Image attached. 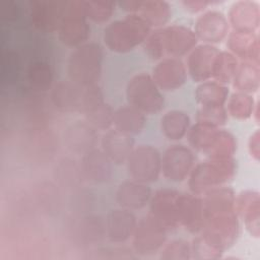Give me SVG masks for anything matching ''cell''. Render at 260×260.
Returning a JSON list of instances; mask_svg holds the SVG:
<instances>
[{
  "mask_svg": "<svg viewBox=\"0 0 260 260\" xmlns=\"http://www.w3.org/2000/svg\"><path fill=\"white\" fill-rule=\"evenodd\" d=\"M228 93L225 86L216 82H205L198 87L196 95L203 106H222Z\"/></svg>",
  "mask_w": 260,
  "mask_h": 260,
  "instance_id": "cell-31",
  "label": "cell"
},
{
  "mask_svg": "<svg viewBox=\"0 0 260 260\" xmlns=\"http://www.w3.org/2000/svg\"><path fill=\"white\" fill-rule=\"evenodd\" d=\"M84 178L81 166H77L74 160L64 159L56 170V179L66 186H75Z\"/></svg>",
  "mask_w": 260,
  "mask_h": 260,
  "instance_id": "cell-34",
  "label": "cell"
},
{
  "mask_svg": "<svg viewBox=\"0 0 260 260\" xmlns=\"http://www.w3.org/2000/svg\"><path fill=\"white\" fill-rule=\"evenodd\" d=\"M194 161L191 150L184 145H173L161 157V171L172 181H183L189 174Z\"/></svg>",
  "mask_w": 260,
  "mask_h": 260,
  "instance_id": "cell-9",
  "label": "cell"
},
{
  "mask_svg": "<svg viewBox=\"0 0 260 260\" xmlns=\"http://www.w3.org/2000/svg\"><path fill=\"white\" fill-rule=\"evenodd\" d=\"M238 65V61L234 55L226 52H218L213 63L211 76H214L219 82L226 83L234 78Z\"/></svg>",
  "mask_w": 260,
  "mask_h": 260,
  "instance_id": "cell-30",
  "label": "cell"
},
{
  "mask_svg": "<svg viewBox=\"0 0 260 260\" xmlns=\"http://www.w3.org/2000/svg\"><path fill=\"white\" fill-rule=\"evenodd\" d=\"M235 171V161L231 157H213L212 160L198 165L193 170L190 188L194 193H203L231 180Z\"/></svg>",
  "mask_w": 260,
  "mask_h": 260,
  "instance_id": "cell-4",
  "label": "cell"
},
{
  "mask_svg": "<svg viewBox=\"0 0 260 260\" xmlns=\"http://www.w3.org/2000/svg\"><path fill=\"white\" fill-rule=\"evenodd\" d=\"M259 132L256 131L250 139V150H251V154L258 159L259 157Z\"/></svg>",
  "mask_w": 260,
  "mask_h": 260,
  "instance_id": "cell-39",
  "label": "cell"
},
{
  "mask_svg": "<svg viewBox=\"0 0 260 260\" xmlns=\"http://www.w3.org/2000/svg\"><path fill=\"white\" fill-rule=\"evenodd\" d=\"M96 142V129L86 121H77L68 126L64 132V143L74 153H81L83 155L95 148Z\"/></svg>",
  "mask_w": 260,
  "mask_h": 260,
  "instance_id": "cell-13",
  "label": "cell"
},
{
  "mask_svg": "<svg viewBox=\"0 0 260 260\" xmlns=\"http://www.w3.org/2000/svg\"><path fill=\"white\" fill-rule=\"evenodd\" d=\"M102 150L113 164L121 165L127 161L134 149V139L131 135L118 129L107 130L101 140Z\"/></svg>",
  "mask_w": 260,
  "mask_h": 260,
  "instance_id": "cell-14",
  "label": "cell"
},
{
  "mask_svg": "<svg viewBox=\"0 0 260 260\" xmlns=\"http://www.w3.org/2000/svg\"><path fill=\"white\" fill-rule=\"evenodd\" d=\"M113 124L115 128L129 135L137 134L145 124V116L141 111L131 107H121L114 113Z\"/></svg>",
  "mask_w": 260,
  "mask_h": 260,
  "instance_id": "cell-25",
  "label": "cell"
},
{
  "mask_svg": "<svg viewBox=\"0 0 260 260\" xmlns=\"http://www.w3.org/2000/svg\"><path fill=\"white\" fill-rule=\"evenodd\" d=\"M112 164L102 149L93 148L82 155L80 166L85 179L94 183H105L112 177Z\"/></svg>",
  "mask_w": 260,
  "mask_h": 260,
  "instance_id": "cell-16",
  "label": "cell"
},
{
  "mask_svg": "<svg viewBox=\"0 0 260 260\" xmlns=\"http://www.w3.org/2000/svg\"><path fill=\"white\" fill-rule=\"evenodd\" d=\"M103 53L100 45L87 43L75 48L68 59L69 79L81 85H93L102 71Z\"/></svg>",
  "mask_w": 260,
  "mask_h": 260,
  "instance_id": "cell-3",
  "label": "cell"
},
{
  "mask_svg": "<svg viewBox=\"0 0 260 260\" xmlns=\"http://www.w3.org/2000/svg\"><path fill=\"white\" fill-rule=\"evenodd\" d=\"M178 218L192 233L202 230L204 214L202 200L191 194H179L178 197Z\"/></svg>",
  "mask_w": 260,
  "mask_h": 260,
  "instance_id": "cell-19",
  "label": "cell"
},
{
  "mask_svg": "<svg viewBox=\"0 0 260 260\" xmlns=\"http://www.w3.org/2000/svg\"><path fill=\"white\" fill-rule=\"evenodd\" d=\"M114 113L115 111L113 108L103 102L86 112L84 117L85 121L95 129L108 130V128L113 124Z\"/></svg>",
  "mask_w": 260,
  "mask_h": 260,
  "instance_id": "cell-32",
  "label": "cell"
},
{
  "mask_svg": "<svg viewBox=\"0 0 260 260\" xmlns=\"http://www.w3.org/2000/svg\"><path fill=\"white\" fill-rule=\"evenodd\" d=\"M253 99L244 92L234 93L230 100L229 111L231 115L238 119H247L253 114Z\"/></svg>",
  "mask_w": 260,
  "mask_h": 260,
  "instance_id": "cell-35",
  "label": "cell"
},
{
  "mask_svg": "<svg viewBox=\"0 0 260 260\" xmlns=\"http://www.w3.org/2000/svg\"><path fill=\"white\" fill-rule=\"evenodd\" d=\"M160 122L164 134L169 139L178 140L188 131L190 119L186 113L179 110H172L161 117Z\"/></svg>",
  "mask_w": 260,
  "mask_h": 260,
  "instance_id": "cell-27",
  "label": "cell"
},
{
  "mask_svg": "<svg viewBox=\"0 0 260 260\" xmlns=\"http://www.w3.org/2000/svg\"><path fill=\"white\" fill-rule=\"evenodd\" d=\"M84 1H66L62 21L58 27L59 37L68 46H76L87 39L89 27L84 18Z\"/></svg>",
  "mask_w": 260,
  "mask_h": 260,
  "instance_id": "cell-7",
  "label": "cell"
},
{
  "mask_svg": "<svg viewBox=\"0 0 260 260\" xmlns=\"http://www.w3.org/2000/svg\"><path fill=\"white\" fill-rule=\"evenodd\" d=\"M129 106L142 113H156L164 107V98L154 80L145 73L133 76L127 85Z\"/></svg>",
  "mask_w": 260,
  "mask_h": 260,
  "instance_id": "cell-5",
  "label": "cell"
},
{
  "mask_svg": "<svg viewBox=\"0 0 260 260\" xmlns=\"http://www.w3.org/2000/svg\"><path fill=\"white\" fill-rule=\"evenodd\" d=\"M137 221L135 215L126 208L112 209L105 221L106 233L114 243H123L134 234Z\"/></svg>",
  "mask_w": 260,
  "mask_h": 260,
  "instance_id": "cell-15",
  "label": "cell"
},
{
  "mask_svg": "<svg viewBox=\"0 0 260 260\" xmlns=\"http://www.w3.org/2000/svg\"><path fill=\"white\" fill-rule=\"evenodd\" d=\"M229 46L232 51L245 61L259 63V42L254 32L235 30L229 39Z\"/></svg>",
  "mask_w": 260,
  "mask_h": 260,
  "instance_id": "cell-23",
  "label": "cell"
},
{
  "mask_svg": "<svg viewBox=\"0 0 260 260\" xmlns=\"http://www.w3.org/2000/svg\"><path fill=\"white\" fill-rule=\"evenodd\" d=\"M167 229L151 214L144 216L134 231V247L137 252L149 253L158 249L166 240Z\"/></svg>",
  "mask_w": 260,
  "mask_h": 260,
  "instance_id": "cell-8",
  "label": "cell"
},
{
  "mask_svg": "<svg viewBox=\"0 0 260 260\" xmlns=\"http://www.w3.org/2000/svg\"><path fill=\"white\" fill-rule=\"evenodd\" d=\"M259 63L244 61L238 65L234 85L240 92H254L259 87Z\"/></svg>",
  "mask_w": 260,
  "mask_h": 260,
  "instance_id": "cell-26",
  "label": "cell"
},
{
  "mask_svg": "<svg viewBox=\"0 0 260 260\" xmlns=\"http://www.w3.org/2000/svg\"><path fill=\"white\" fill-rule=\"evenodd\" d=\"M51 100L54 106L62 112L83 114L104 102L103 93L96 84L81 85L70 79L62 80L53 87Z\"/></svg>",
  "mask_w": 260,
  "mask_h": 260,
  "instance_id": "cell-1",
  "label": "cell"
},
{
  "mask_svg": "<svg viewBox=\"0 0 260 260\" xmlns=\"http://www.w3.org/2000/svg\"><path fill=\"white\" fill-rule=\"evenodd\" d=\"M208 2H202V1H195V2H185V5L188 7V9H191L192 11H198L204 8Z\"/></svg>",
  "mask_w": 260,
  "mask_h": 260,
  "instance_id": "cell-40",
  "label": "cell"
},
{
  "mask_svg": "<svg viewBox=\"0 0 260 260\" xmlns=\"http://www.w3.org/2000/svg\"><path fill=\"white\" fill-rule=\"evenodd\" d=\"M228 20L221 12L210 10L199 16L195 25V35L204 42H220L228 32Z\"/></svg>",
  "mask_w": 260,
  "mask_h": 260,
  "instance_id": "cell-17",
  "label": "cell"
},
{
  "mask_svg": "<svg viewBox=\"0 0 260 260\" xmlns=\"http://www.w3.org/2000/svg\"><path fill=\"white\" fill-rule=\"evenodd\" d=\"M27 79L31 86L39 90H47L53 80L52 70L47 63L36 62L28 67Z\"/></svg>",
  "mask_w": 260,
  "mask_h": 260,
  "instance_id": "cell-33",
  "label": "cell"
},
{
  "mask_svg": "<svg viewBox=\"0 0 260 260\" xmlns=\"http://www.w3.org/2000/svg\"><path fill=\"white\" fill-rule=\"evenodd\" d=\"M178 192L171 189L158 190L151 199V215L166 229H173L179 224Z\"/></svg>",
  "mask_w": 260,
  "mask_h": 260,
  "instance_id": "cell-11",
  "label": "cell"
},
{
  "mask_svg": "<svg viewBox=\"0 0 260 260\" xmlns=\"http://www.w3.org/2000/svg\"><path fill=\"white\" fill-rule=\"evenodd\" d=\"M149 25H161L170 17V6L165 1H141L138 11L136 12Z\"/></svg>",
  "mask_w": 260,
  "mask_h": 260,
  "instance_id": "cell-28",
  "label": "cell"
},
{
  "mask_svg": "<svg viewBox=\"0 0 260 260\" xmlns=\"http://www.w3.org/2000/svg\"><path fill=\"white\" fill-rule=\"evenodd\" d=\"M1 14L3 15L2 17H5L6 19H14L17 17V6L15 5L14 2L8 1V2H2L1 3Z\"/></svg>",
  "mask_w": 260,
  "mask_h": 260,
  "instance_id": "cell-38",
  "label": "cell"
},
{
  "mask_svg": "<svg viewBox=\"0 0 260 260\" xmlns=\"http://www.w3.org/2000/svg\"><path fill=\"white\" fill-rule=\"evenodd\" d=\"M217 54V49L210 45H201L194 48L188 60V68L195 81H204L211 77L213 63Z\"/></svg>",
  "mask_w": 260,
  "mask_h": 260,
  "instance_id": "cell-20",
  "label": "cell"
},
{
  "mask_svg": "<svg viewBox=\"0 0 260 260\" xmlns=\"http://www.w3.org/2000/svg\"><path fill=\"white\" fill-rule=\"evenodd\" d=\"M66 1H30V17L35 25L40 29H58Z\"/></svg>",
  "mask_w": 260,
  "mask_h": 260,
  "instance_id": "cell-12",
  "label": "cell"
},
{
  "mask_svg": "<svg viewBox=\"0 0 260 260\" xmlns=\"http://www.w3.org/2000/svg\"><path fill=\"white\" fill-rule=\"evenodd\" d=\"M162 52L172 57L186 54L196 45L197 37L190 28L183 25H172L159 29Z\"/></svg>",
  "mask_w": 260,
  "mask_h": 260,
  "instance_id": "cell-10",
  "label": "cell"
},
{
  "mask_svg": "<svg viewBox=\"0 0 260 260\" xmlns=\"http://www.w3.org/2000/svg\"><path fill=\"white\" fill-rule=\"evenodd\" d=\"M218 130L214 126L198 122L189 133V141L198 150L209 151L217 136Z\"/></svg>",
  "mask_w": 260,
  "mask_h": 260,
  "instance_id": "cell-29",
  "label": "cell"
},
{
  "mask_svg": "<svg viewBox=\"0 0 260 260\" xmlns=\"http://www.w3.org/2000/svg\"><path fill=\"white\" fill-rule=\"evenodd\" d=\"M150 30L149 23L137 13L124 19L111 22L104 31L105 43L112 51L127 52L146 40Z\"/></svg>",
  "mask_w": 260,
  "mask_h": 260,
  "instance_id": "cell-2",
  "label": "cell"
},
{
  "mask_svg": "<svg viewBox=\"0 0 260 260\" xmlns=\"http://www.w3.org/2000/svg\"><path fill=\"white\" fill-rule=\"evenodd\" d=\"M129 175L140 183L155 182L161 171V156L159 151L150 145L134 147L127 159Z\"/></svg>",
  "mask_w": 260,
  "mask_h": 260,
  "instance_id": "cell-6",
  "label": "cell"
},
{
  "mask_svg": "<svg viewBox=\"0 0 260 260\" xmlns=\"http://www.w3.org/2000/svg\"><path fill=\"white\" fill-rule=\"evenodd\" d=\"M237 208L245 218L246 225L250 233L258 237L259 235V195L255 191L242 192L237 200Z\"/></svg>",
  "mask_w": 260,
  "mask_h": 260,
  "instance_id": "cell-24",
  "label": "cell"
},
{
  "mask_svg": "<svg viewBox=\"0 0 260 260\" xmlns=\"http://www.w3.org/2000/svg\"><path fill=\"white\" fill-rule=\"evenodd\" d=\"M156 85L166 90L180 87L186 80V69L182 61L169 58L160 61L153 68V78Z\"/></svg>",
  "mask_w": 260,
  "mask_h": 260,
  "instance_id": "cell-18",
  "label": "cell"
},
{
  "mask_svg": "<svg viewBox=\"0 0 260 260\" xmlns=\"http://www.w3.org/2000/svg\"><path fill=\"white\" fill-rule=\"evenodd\" d=\"M198 122L214 127L224 124L225 111L222 106H202L198 113Z\"/></svg>",
  "mask_w": 260,
  "mask_h": 260,
  "instance_id": "cell-37",
  "label": "cell"
},
{
  "mask_svg": "<svg viewBox=\"0 0 260 260\" xmlns=\"http://www.w3.org/2000/svg\"><path fill=\"white\" fill-rule=\"evenodd\" d=\"M151 190L144 183L126 181L122 183L117 192L116 200L122 208L129 210L142 208L150 199Z\"/></svg>",
  "mask_w": 260,
  "mask_h": 260,
  "instance_id": "cell-22",
  "label": "cell"
},
{
  "mask_svg": "<svg viewBox=\"0 0 260 260\" xmlns=\"http://www.w3.org/2000/svg\"><path fill=\"white\" fill-rule=\"evenodd\" d=\"M259 6L253 1H238L230 10V20L237 31L254 32L259 25Z\"/></svg>",
  "mask_w": 260,
  "mask_h": 260,
  "instance_id": "cell-21",
  "label": "cell"
},
{
  "mask_svg": "<svg viewBox=\"0 0 260 260\" xmlns=\"http://www.w3.org/2000/svg\"><path fill=\"white\" fill-rule=\"evenodd\" d=\"M86 16L94 21H105L113 13L115 2L112 1H84Z\"/></svg>",
  "mask_w": 260,
  "mask_h": 260,
  "instance_id": "cell-36",
  "label": "cell"
}]
</instances>
